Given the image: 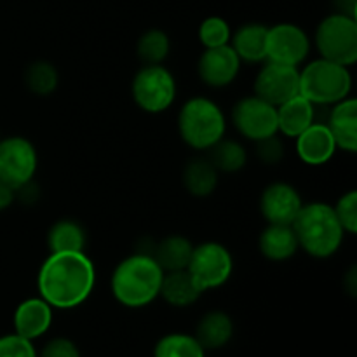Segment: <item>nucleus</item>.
Returning <instances> with one entry per match:
<instances>
[{"instance_id":"28","label":"nucleus","mask_w":357,"mask_h":357,"mask_svg":"<svg viewBox=\"0 0 357 357\" xmlns=\"http://www.w3.org/2000/svg\"><path fill=\"white\" fill-rule=\"evenodd\" d=\"M24 84L35 96H51L59 84V73L51 61L38 59L24 72Z\"/></svg>"},{"instance_id":"32","label":"nucleus","mask_w":357,"mask_h":357,"mask_svg":"<svg viewBox=\"0 0 357 357\" xmlns=\"http://www.w3.org/2000/svg\"><path fill=\"white\" fill-rule=\"evenodd\" d=\"M0 357H38L33 342L16 333L0 337Z\"/></svg>"},{"instance_id":"6","label":"nucleus","mask_w":357,"mask_h":357,"mask_svg":"<svg viewBox=\"0 0 357 357\" xmlns=\"http://www.w3.org/2000/svg\"><path fill=\"white\" fill-rule=\"evenodd\" d=\"M314 44L319 58L351 68L357 61V20L340 13L328 14L317 24Z\"/></svg>"},{"instance_id":"22","label":"nucleus","mask_w":357,"mask_h":357,"mask_svg":"<svg viewBox=\"0 0 357 357\" xmlns=\"http://www.w3.org/2000/svg\"><path fill=\"white\" fill-rule=\"evenodd\" d=\"M192 251H194V243L188 237L181 234H171L153 244L152 257L164 272L187 271Z\"/></svg>"},{"instance_id":"1","label":"nucleus","mask_w":357,"mask_h":357,"mask_svg":"<svg viewBox=\"0 0 357 357\" xmlns=\"http://www.w3.org/2000/svg\"><path fill=\"white\" fill-rule=\"evenodd\" d=\"M38 296L52 309L72 310L89 300L96 288V267L86 251L49 253L37 274Z\"/></svg>"},{"instance_id":"4","label":"nucleus","mask_w":357,"mask_h":357,"mask_svg":"<svg viewBox=\"0 0 357 357\" xmlns=\"http://www.w3.org/2000/svg\"><path fill=\"white\" fill-rule=\"evenodd\" d=\"M227 117L216 101L195 96L185 101L178 112V135L192 150L208 152L225 138Z\"/></svg>"},{"instance_id":"24","label":"nucleus","mask_w":357,"mask_h":357,"mask_svg":"<svg viewBox=\"0 0 357 357\" xmlns=\"http://www.w3.org/2000/svg\"><path fill=\"white\" fill-rule=\"evenodd\" d=\"M181 180H183V187L188 194L204 199L215 194L220 181V173L209 162L208 157H195L185 164Z\"/></svg>"},{"instance_id":"15","label":"nucleus","mask_w":357,"mask_h":357,"mask_svg":"<svg viewBox=\"0 0 357 357\" xmlns=\"http://www.w3.org/2000/svg\"><path fill=\"white\" fill-rule=\"evenodd\" d=\"M52 319H54V309L44 298L40 296L26 298L14 310V333L35 342L51 330Z\"/></svg>"},{"instance_id":"19","label":"nucleus","mask_w":357,"mask_h":357,"mask_svg":"<svg viewBox=\"0 0 357 357\" xmlns=\"http://www.w3.org/2000/svg\"><path fill=\"white\" fill-rule=\"evenodd\" d=\"M267 31L268 26L261 23H246L232 31L230 47L236 51L243 63L267 61Z\"/></svg>"},{"instance_id":"3","label":"nucleus","mask_w":357,"mask_h":357,"mask_svg":"<svg viewBox=\"0 0 357 357\" xmlns=\"http://www.w3.org/2000/svg\"><path fill=\"white\" fill-rule=\"evenodd\" d=\"M291 227L300 250L317 260L331 258L344 244V229L335 215L333 206L326 202H303Z\"/></svg>"},{"instance_id":"31","label":"nucleus","mask_w":357,"mask_h":357,"mask_svg":"<svg viewBox=\"0 0 357 357\" xmlns=\"http://www.w3.org/2000/svg\"><path fill=\"white\" fill-rule=\"evenodd\" d=\"M333 211L340 222L345 234L354 236L357 234V192L349 190L342 197H338L337 204L333 206Z\"/></svg>"},{"instance_id":"35","label":"nucleus","mask_w":357,"mask_h":357,"mask_svg":"<svg viewBox=\"0 0 357 357\" xmlns=\"http://www.w3.org/2000/svg\"><path fill=\"white\" fill-rule=\"evenodd\" d=\"M14 202H16V194H14V190L9 185L0 181V213L9 209Z\"/></svg>"},{"instance_id":"5","label":"nucleus","mask_w":357,"mask_h":357,"mask_svg":"<svg viewBox=\"0 0 357 357\" xmlns=\"http://www.w3.org/2000/svg\"><path fill=\"white\" fill-rule=\"evenodd\" d=\"M352 93L349 66L317 58L300 70V94L316 107H331Z\"/></svg>"},{"instance_id":"14","label":"nucleus","mask_w":357,"mask_h":357,"mask_svg":"<svg viewBox=\"0 0 357 357\" xmlns=\"http://www.w3.org/2000/svg\"><path fill=\"white\" fill-rule=\"evenodd\" d=\"M302 206L303 201L300 192L286 181H274L267 185L260 195V213L267 223L291 225Z\"/></svg>"},{"instance_id":"26","label":"nucleus","mask_w":357,"mask_h":357,"mask_svg":"<svg viewBox=\"0 0 357 357\" xmlns=\"http://www.w3.org/2000/svg\"><path fill=\"white\" fill-rule=\"evenodd\" d=\"M209 162L216 167L218 173H239L248 164V152L236 139L222 138L216 145L208 150Z\"/></svg>"},{"instance_id":"36","label":"nucleus","mask_w":357,"mask_h":357,"mask_svg":"<svg viewBox=\"0 0 357 357\" xmlns=\"http://www.w3.org/2000/svg\"><path fill=\"white\" fill-rule=\"evenodd\" d=\"M335 13L357 17V0H335Z\"/></svg>"},{"instance_id":"20","label":"nucleus","mask_w":357,"mask_h":357,"mask_svg":"<svg viewBox=\"0 0 357 357\" xmlns=\"http://www.w3.org/2000/svg\"><path fill=\"white\" fill-rule=\"evenodd\" d=\"M316 105L310 103L302 94L288 100L278 107V132L295 139L300 132L316 122Z\"/></svg>"},{"instance_id":"29","label":"nucleus","mask_w":357,"mask_h":357,"mask_svg":"<svg viewBox=\"0 0 357 357\" xmlns=\"http://www.w3.org/2000/svg\"><path fill=\"white\" fill-rule=\"evenodd\" d=\"M204 349L194 335H164L153 347V357H204Z\"/></svg>"},{"instance_id":"17","label":"nucleus","mask_w":357,"mask_h":357,"mask_svg":"<svg viewBox=\"0 0 357 357\" xmlns=\"http://www.w3.org/2000/svg\"><path fill=\"white\" fill-rule=\"evenodd\" d=\"M324 124L333 135L337 149L347 153L357 152V101L354 96L331 105L328 121Z\"/></svg>"},{"instance_id":"37","label":"nucleus","mask_w":357,"mask_h":357,"mask_svg":"<svg viewBox=\"0 0 357 357\" xmlns=\"http://www.w3.org/2000/svg\"><path fill=\"white\" fill-rule=\"evenodd\" d=\"M344 286L352 296L357 295V271H356V267H352L351 271L347 272V275H345V279H344Z\"/></svg>"},{"instance_id":"12","label":"nucleus","mask_w":357,"mask_h":357,"mask_svg":"<svg viewBox=\"0 0 357 357\" xmlns=\"http://www.w3.org/2000/svg\"><path fill=\"white\" fill-rule=\"evenodd\" d=\"M310 38L302 26L295 23H278L267 31V61L298 66L309 56Z\"/></svg>"},{"instance_id":"8","label":"nucleus","mask_w":357,"mask_h":357,"mask_svg":"<svg viewBox=\"0 0 357 357\" xmlns=\"http://www.w3.org/2000/svg\"><path fill=\"white\" fill-rule=\"evenodd\" d=\"M188 274L202 293L222 288L234 274V257L227 246L216 241H208L194 246Z\"/></svg>"},{"instance_id":"16","label":"nucleus","mask_w":357,"mask_h":357,"mask_svg":"<svg viewBox=\"0 0 357 357\" xmlns=\"http://www.w3.org/2000/svg\"><path fill=\"white\" fill-rule=\"evenodd\" d=\"M295 150L298 159L307 166H324L333 159L337 143L324 122H314L295 138Z\"/></svg>"},{"instance_id":"11","label":"nucleus","mask_w":357,"mask_h":357,"mask_svg":"<svg viewBox=\"0 0 357 357\" xmlns=\"http://www.w3.org/2000/svg\"><path fill=\"white\" fill-rule=\"evenodd\" d=\"M253 91L255 96L278 108L279 105L300 94V68L264 61L255 77Z\"/></svg>"},{"instance_id":"10","label":"nucleus","mask_w":357,"mask_h":357,"mask_svg":"<svg viewBox=\"0 0 357 357\" xmlns=\"http://www.w3.org/2000/svg\"><path fill=\"white\" fill-rule=\"evenodd\" d=\"M232 124L241 136L250 142H260L278 132V108L261 98H241L232 108Z\"/></svg>"},{"instance_id":"33","label":"nucleus","mask_w":357,"mask_h":357,"mask_svg":"<svg viewBox=\"0 0 357 357\" xmlns=\"http://www.w3.org/2000/svg\"><path fill=\"white\" fill-rule=\"evenodd\" d=\"M284 143L278 135L257 142V157L267 166H275L284 159Z\"/></svg>"},{"instance_id":"23","label":"nucleus","mask_w":357,"mask_h":357,"mask_svg":"<svg viewBox=\"0 0 357 357\" xmlns=\"http://www.w3.org/2000/svg\"><path fill=\"white\" fill-rule=\"evenodd\" d=\"M202 291L188 271H174L164 272L162 286H160V298L171 307L176 309H185L190 307L201 298Z\"/></svg>"},{"instance_id":"7","label":"nucleus","mask_w":357,"mask_h":357,"mask_svg":"<svg viewBox=\"0 0 357 357\" xmlns=\"http://www.w3.org/2000/svg\"><path fill=\"white\" fill-rule=\"evenodd\" d=\"M178 84L171 70L164 65H143L131 82V96L146 114H162L173 107Z\"/></svg>"},{"instance_id":"21","label":"nucleus","mask_w":357,"mask_h":357,"mask_svg":"<svg viewBox=\"0 0 357 357\" xmlns=\"http://www.w3.org/2000/svg\"><path fill=\"white\" fill-rule=\"evenodd\" d=\"M234 330V321L229 314L223 310H211L201 317L194 337L204 351H218L232 340Z\"/></svg>"},{"instance_id":"34","label":"nucleus","mask_w":357,"mask_h":357,"mask_svg":"<svg viewBox=\"0 0 357 357\" xmlns=\"http://www.w3.org/2000/svg\"><path fill=\"white\" fill-rule=\"evenodd\" d=\"M38 357H82L75 342L70 338L58 337L49 340L38 352Z\"/></svg>"},{"instance_id":"27","label":"nucleus","mask_w":357,"mask_h":357,"mask_svg":"<svg viewBox=\"0 0 357 357\" xmlns=\"http://www.w3.org/2000/svg\"><path fill=\"white\" fill-rule=\"evenodd\" d=\"M171 52V38L159 28L146 30L136 44V54L143 65H162Z\"/></svg>"},{"instance_id":"13","label":"nucleus","mask_w":357,"mask_h":357,"mask_svg":"<svg viewBox=\"0 0 357 357\" xmlns=\"http://www.w3.org/2000/svg\"><path fill=\"white\" fill-rule=\"evenodd\" d=\"M243 61L236 54L232 47L223 45V47L204 49L197 61V75L208 87L213 89H222L236 82L237 75L241 72Z\"/></svg>"},{"instance_id":"38","label":"nucleus","mask_w":357,"mask_h":357,"mask_svg":"<svg viewBox=\"0 0 357 357\" xmlns=\"http://www.w3.org/2000/svg\"><path fill=\"white\" fill-rule=\"evenodd\" d=\"M0 139H2V136H0Z\"/></svg>"},{"instance_id":"30","label":"nucleus","mask_w":357,"mask_h":357,"mask_svg":"<svg viewBox=\"0 0 357 357\" xmlns=\"http://www.w3.org/2000/svg\"><path fill=\"white\" fill-rule=\"evenodd\" d=\"M197 37L204 49L223 47V45L230 44V38H232V28H230L229 21L223 20V17L209 16L199 24Z\"/></svg>"},{"instance_id":"9","label":"nucleus","mask_w":357,"mask_h":357,"mask_svg":"<svg viewBox=\"0 0 357 357\" xmlns=\"http://www.w3.org/2000/svg\"><path fill=\"white\" fill-rule=\"evenodd\" d=\"M37 169L38 153L30 139L24 136L0 139V181L17 190L33 181Z\"/></svg>"},{"instance_id":"2","label":"nucleus","mask_w":357,"mask_h":357,"mask_svg":"<svg viewBox=\"0 0 357 357\" xmlns=\"http://www.w3.org/2000/svg\"><path fill=\"white\" fill-rule=\"evenodd\" d=\"M164 271L152 255L132 253L117 264L110 278V289L117 303L128 309H143L160 295Z\"/></svg>"},{"instance_id":"25","label":"nucleus","mask_w":357,"mask_h":357,"mask_svg":"<svg viewBox=\"0 0 357 357\" xmlns=\"http://www.w3.org/2000/svg\"><path fill=\"white\" fill-rule=\"evenodd\" d=\"M45 241L49 253H77L86 251L87 232L75 220L61 218L49 227Z\"/></svg>"},{"instance_id":"18","label":"nucleus","mask_w":357,"mask_h":357,"mask_svg":"<svg viewBox=\"0 0 357 357\" xmlns=\"http://www.w3.org/2000/svg\"><path fill=\"white\" fill-rule=\"evenodd\" d=\"M258 250L268 261H288L300 250L291 225L267 223L258 237Z\"/></svg>"}]
</instances>
